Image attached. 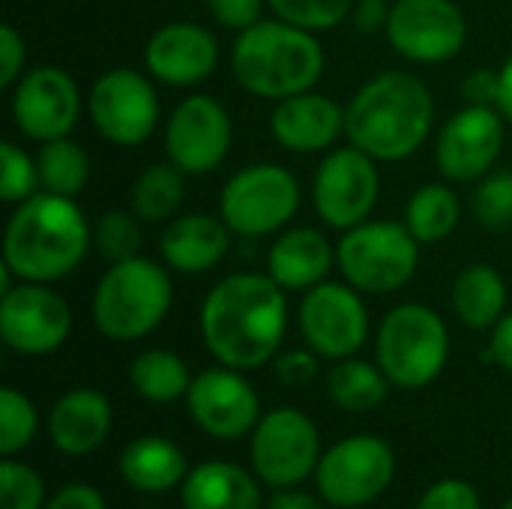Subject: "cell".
<instances>
[{
  "label": "cell",
  "mask_w": 512,
  "mask_h": 509,
  "mask_svg": "<svg viewBox=\"0 0 512 509\" xmlns=\"http://www.w3.org/2000/svg\"><path fill=\"white\" fill-rule=\"evenodd\" d=\"M288 291L264 273H231L201 303V339L231 369L270 363L288 330Z\"/></svg>",
  "instance_id": "cell-1"
},
{
  "label": "cell",
  "mask_w": 512,
  "mask_h": 509,
  "mask_svg": "<svg viewBox=\"0 0 512 509\" xmlns=\"http://www.w3.org/2000/svg\"><path fill=\"white\" fill-rule=\"evenodd\" d=\"M435 123V99L423 78L393 69L369 78L345 105V135L378 162L414 156Z\"/></svg>",
  "instance_id": "cell-2"
},
{
  "label": "cell",
  "mask_w": 512,
  "mask_h": 509,
  "mask_svg": "<svg viewBox=\"0 0 512 509\" xmlns=\"http://www.w3.org/2000/svg\"><path fill=\"white\" fill-rule=\"evenodd\" d=\"M93 243L81 207L54 192H36L15 204L3 231V264L18 282L51 285L78 270Z\"/></svg>",
  "instance_id": "cell-3"
},
{
  "label": "cell",
  "mask_w": 512,
  "mask_h": 509,
  "mask_svg": "<svg viewBox=\"0 0 512 509\" xmlns=\"http://www.w3.org/2000/svg\"><path fill=\"white\" fill-rule=\"evenodd\" d=\"M231 72L246 93L279 102L315 90L324 75V48L312 30L282 18H261L237 33L231 48Z\"/></svg>",
  "instance_id": "cell-4"
},
{
  "label": "cell",
  "mask_w": 512,
  "mask_h": 509,
  "mask_svg": "<svg viewBox=\"0 0 512 509\" xmlns=\"http://www.w3.org/2000/svg\"><path fill=\"white\" fill-rule=\"evenodd\" d=\"M174 285L165 264L135 255L111 264L93 291V324L111 342H138L168 315Z\"/></svg>",
  "instance_id": "cell-5"
},
{
  "label": "cell",
  "mask_w": 512,
  "mask_h": 509,
  "mask_svg": "<svg viewBox=\"0 0 512 509\" xmlns=\"http://www.w3.org/2000/svg\"><path fill=\"white\" fill-rule=\"evenodd\" d=\"M450 330L444 318L426 303H402L390 309L378 327L375 363L393 387L423 390L447 366Z\"/></svg>",
  "instance_id": "cell-6"
},
{
  "label": "cell",
  "mask_w": 512,
  "mask_h": 509,
  "mask_svg": "<svg viewBox=\"0 0 512 509\" xmlns=\"http://www.w3.org/2000/svg\"><path fill=\"white\" fill-rule=\"evenodd\" d=\"M336 264L360 294H393L420 267V243L405 222H360L336 246Z\"/></svg>",
  "instance_id": "cell-7"
},
{
  "label": "cell",
  "mask_w": 512,
  "mask_h": 509,
  "mask_svg": "<svg viewBox=\"0 0 512 509\" xmlns=\"http://www.w3.org/2000/svg\"><path fill=\"white\" fill-rule=\"evenodd\" d=\"M300 207L297 177L276 162H255L237 171L219 198V216L240 237H267L282 231Z\"/></svg>",
  "instance_id": "cell-8"
},
{
  "label": "cell",
  "mask_w": 512,
  "mask_h": 509,
  "mask_svg": "<svg viewBox=\"0 0 512 509\" xmlns=\"http://www.w3.org/2000/svg\"><path fill=\"white\" fill-rule=\"evenodd\" d=\"M396 474V456L378 435H351L321 453L315 486L318 495L339 509H357L378 501Z\"/></svg>",
  "instance_id": "cell-9"
},
{
  "label": "cell",
  "mask_w": 512,
  "mask_h": 509,
  "mask_svg": "<svg viewBox=\"0 0 512 509\" xmlns=\"http://www.w3.org/2000/svg\"><path fill=\"white\" fill-rule=\"evenodd\" d=\"M252 471L273 489H291L309 480L321 462V435L297 408H276L252 429Z\"/></svg>",
  "instance_id": "cell-10"
},
{
  "label": "cell",
  "mask_w": 512,
  "mask_h": 509,
  "mask_svg": "<svg viewBox=\"0 0 512 509\" xmlns=\"http://www.w3.org/2000/svg\"><path fill=\"white\" fill-rule=\"evenodd\" d=\"M378 192H381L378 159H372L354 144L330 150L321 159L312 183L315 210L324 219V225L336 231H348L366 222L378 204Z\"/></svg>",
  "instance_id": "cell-11"
},
{
  "label": "cell",
  "mask_w": 512,
  "mask_h": 509,
  "mask_svg": "<svg viewBox=\"0 0 512 509\" xmlns=\"http://www.w3.org/2000/svg\"><path fill=\"white\" fill-rule=\"evenodd\" d=\"M87 111L105 141L138 147L159 123V96L147 75L120 66L96 78L87 96Z\"/></svg>",
  "instance_id": "cell-12"
},
{
  "label": "cell",
  "mask_w": 512,
  "mask_h": 509,
  "mask_svg": "<svg viewBox=\"0 0 512 509\" xmlns=\"http://www.w3.org/2000/svg\"><path fill=\"white\" fill-rule=\"evenodd\" d=\"M300 333L303 342L327 360L357 357L369 339V312L354 285L321 282L300 300Z\"/></svg>",
  "instance_id": "cell-13"
},
{
  "label": "cell",
  "mask_w": 512,
  "mask_h": 509,
  "mask_svg": "<svg viewBox=\"0 0 512 509\" xmlns=\"http://www.w3.org/2000/svg\"><path fill=\"white\" fill-rule=\"evenodd\" d=\"M396 54L411 63H447L465 39L468 21L453 0H393L384 27Z\"/></svg>",
  "instance_id": "cell-14"
},
{
  "label": "cell",
  "mask_w": 512,
  "mask_h": 509,
  "mask_svg": "<svg viewBox=\"0 0 512 509\" xmlns=\"http://www.w3.org/2000/svg\"><path fill=\"white\" fill-rule=\"evenodd\" d=\"M72 312L66 300L42 282H18L0 294V339L24 357H45L66 345Z\"/></svg>",
  "instance_id": "cell-15"
},
{
  "label": "cell",
  "mask_w": 512,
  "mask_h": 509,
  "mask_svg": "<svg viewBox=\"0 0 512 509\" xmlns=\"http://www.w3.org/2000/svg\"><path fill=\"white\" fill-rule=\"evenodd\" d=\"M15 129L36 141L66 138L81 114V93L75 78L60 66H36L12 84L9 99Z\"/></svg>",
  "instance_id": "cell-16"
},
{
  "label": "cell",
  "mask_w": 512,
  "mask_h": 509,
  "mask_svg": "<svg viewBox=\"0 0 512 509\" xmlns=\"http://www.w3.org/2000/svg\"><path fill=\"white\" fill-rule=\"evenodd\" d=\"M234 141L231 114L213 96L195 93L183 99L165 126V153L183 174L204 177L216 171Z\"/></svg>",
  "instance_id": "cell-17"
},
{
  "label": "cell",
  "mask_w": 512,
  "mask_h": 509,
  "mask_svg": "<svg viewBox=\"0 0 512 509\" xmlns=\"http://www.w3.org/2000/svg\"><path fill=\"white\" fill-rule=\"evenodd\" d=\"M504 147V114L495 105H465L438 132L435 162L450 183L483 180Z\"/></svg>",
  "instance_id": "cell-18"
},
{
  "label": "cell",
  "mask_w": 512,
  "mask_h": 509,
  "mask_svg": "<svg viewBox=\"0 0 512 509\" xmlns=\"http://www.w3.org/2000/svg\"><path fill=\"white\" fill-rule=\"evenodd\" d=\"M186 408L198 429L219 441H237L249 435L261 420L255 387L240 375V369L231 366L195 375L186 393Z\"/></svg>",
  "instance_id": "cell-19"
},
{
  "label": "cell",
  "mask_w": 512,
  "mask_h": 509,
  "mask_svg": "<svg viewBox=\"0 0 512 509\" xmlns=\"http://www.w3.org/2000/svg\"><path fill=\"white\" fill-rule=\"evenodd\" d=\"M144 66L168 87H195L216 72L219 42L201 24L171 21L147 39Z\"/></svg>",
  "instance_id": "cell-20"
},
{
  "label": "cell",
  "mask_w": 512,
  "mask_h": 509,
  "mask_svg": "<svg viewBox=\"0 0 512 509\" xmlns=\"http://www.w3.org/2000/svg\"><path fill=\"white\" fill-rule=\"evenodd\" d=\"M270 135L291 153H324L345 135V108L315 90L279 99L270 114Z\"/></svg>",
  "instance_id": "cell-21"
},
{
  "label": "cell",
  "mask_w": 512,
  "mask_h": 509,
  "mask_svg": "<svg viewBox=\"0 0 512 509\" xmlns=\"http://www.w3.org/2000/svg\"><path fill=\"white\" fill-rule=\"evenodd\" d=\"M231 228L222 216L210 213H183L168 222L162 231L159 255L168 270L198 276L213 270L231 249Z\"/></svg>",
  "instance_id": "cell-22"
},
{
  "label": "cell",
  "mask_w": 512,
  "mask_h": 509,
  "mask_svg": "<svg viewBox=\"0 0 512 509\" xmlns=\"http://www.w3.org/2000/svg\"><path fill=\"white\" fill-rule=\"evenodd\" d=\"M111 432V405L99 390L75 387L63 393L48 414V435L57 453L81 459L102 447Z\"/></svg>",
  "instance_id": "cell-23"
},
{
  "label": "cell",
  "mask_w": 512,
  "mask_h": 509,
  "mask_svg": "<svg viewBox=\"0 0 512 509\" xmlns=\"http://www.w3.org/2000/svg\"><path fill=\"white\" fill-rule=\"evenodd\" d=\"M336 249L315 228H288L267 252V276L282 291H309L327 282Z\"/></svg>",
  "instance_id": "cell-24"
},
{
  "label": "cell",
  "mask_w": 512,
  "mask_h": 509,
  "mask_svg": "<svg viewBox=\"0 0 512 509\" xmlns=\"http://www.w3.org/2000/svg\"><path fill=\"white\" fill-rule=\"evenodd\" d=\"M183 509H264L258 480L234 462H201L180 486Z\"/></svg>",
  "instance_id": "cell-25"
},
{
  "label": "cell",
  "mask_w": 512,
  "mask_h": 509,
  "mask_svg": "<svg viewBox=\"0 0 512 509\" xmlns=\"http://www.w3.org/2000/svg\"><path fill=\"white\" fill-rule=\"evenodd\" d=\"M189 474L183 450L159 435H144L126 444L120 453V477L144 495H162L174 486H183Z\"/></svg>",
  "instance_id": "cell-26"
},
{
  "label": "cell",
  "mask_w": 512,
  "mask_h": 509,
  "mask_svg": "<svg viewBox=\"0 0 512 509\" xmlns=\"http://www.w3.org/2000/svg\"><path fill=\"white\" fill-rule=\"evenodd\" d=\"M450 300L468 330H492L507 315V282L492 264H468L456 276Z\"/></svg>",
  "instance_id": "cell-27"
},
{
  "label": "cell",
  "mask_w": 512,
  "mask_h": 509,
  "mask_svg": "<svg viewBox=\"0 0 512 509\" xmlns=\"http://www.w3.org/2000/svg\"><path fill=\"white\" fill-rule=\"evenodd\" d=\"M390 393V378L378 363H366L360 357L336 360L327 372V396L336 408L348 414H369L384 405Z\"/></svg>",
  "instance_id": "cell-28"
},
{
  "label": "cell",
  "mask_w": 512,
  "mask_h": 509,
  "mask_svg": "<svg viewBox=\"0 0 512 509\" xmlns=\"http://www.w3.org/2000/svg\"><path fill=\"white\" fill-rule=\"evenodd\" d=\"M129 384L150 405H171L177 399H186V393L192 387V375H189V366L183 363V357H177L174 351L150 348L132 360Z\"/></svg>",
  "instance_id": "cell-29"
},
{
  "label": "cell",
  "mask_w": 512,
  "mask_h": 509,
  "mask_svg": "<svg viewBox=\"0 0 512 509\" xmlns=\"http://www.w3.org/2000/svg\"><path fill=\"white\" fill-rule=\"evenodd\" d=\"M459 216H462L459 195L447 183H426L405 204V225L420 246L447 240L456 231Z\"/></svg>",
  "instance_id": "cell-30"
},
{
  "label": "cell",
  "mask_w": 512,
  "mask_h": 509,
  "mask_svg": "<svg viewBox=\"0 0 512 509\" xmlns=\"http://www.w3.org/2000/svg\"><path fill=\"white\" fill-rule=\"evenodd\" d=\"M186 174L174 162H156L144 168L132 183V213L141 222H165L177 213L186 195Z\"/></svg>",
  "instance_id": "cell-31"
},
{
  "label": "cell",
  "mask_w": 512,
  "mask_h": 509,
  "mask_svg": "<svg viewBox=\"0 0 512 509\" xmlns=\"http://www.w3.org/2000/svg\"><path fill=\"white\" fill-rule=\"evenodd\" d=\"M36 168H39V186L63 198H75L90 180V156L69 135L45 141L39 147Z\"/></svg>",
  "instance_id": "cell-32"
},
{
  "label": "cell",
  "mask_w": 512,
  "mask_h": 509,
  "mask_svg": "<svg viewBox=\"0 0 512 509\" xmlns=\"http://www.w3.org/2000/svg\"><path fill=\"white\" fill-rule=\"evenodd\" d=\"M93 246L108 264L141 255V219L132 210H105L93 228Z\"/></svg>",
  "instance_id": "cell-33"
},
{
  "label": "cell",
  "mask_w": 512,
  "mask_h": 509,
  "mask_svg": "<svg viewBox=\"0 0 512 509\" xmlns=\"http://www.w3.org/2000/svg\"><path fill=\"white\" fill-rule=\"evenodd\" d=\"M39 426V414L33 408V402L15 390V387H3L0 390V456H18L21 450L30 447L33 435Z\"/></svg>",
  "instance_id": "cell-34"
},
{
  "label": "cell",
  "mask_w": 512,
  "mask_h": 509,
  "mask_svg": "<svg viewBox=\"0 0 512 509\" xmlns=\"http://www.w3.org/2000/svg\"><path fill=\"white\" fill-rule=\"evenodd\" d=\"M354 3L357 0H267L276 18L297 24L303 30H312V33H324L342 24L351 15Z\"/></svg>",
  "instance_id": "cell-35"
},
{
  "label": "cell",
  "mask_w": 512,
  "mask_h": 509,
  "mask_svg": "<svg viewBox=\"0 0 512 509\" xmlns=\"http://www.w3.org/2000/svg\"><path fill=\"white\" fill-rule=\"evenodd\" d=\"M39 189V168L36 159L18 147L15 141L0 144V201L21 204Z\"/></svg>",
  "instance_id": "cell-36"
},
{
  "label": "cell",
  "mask_w": 512,
  "mask_h": 509,
  "mask_svg": "<svg viewBox=\"0 0 512 509\" xmlns=\"http://www.w3.org/2000/svg\"><path fill=\"white\" fill-rule=\"evenodd\" d=\"M45 504L42 477L30 465L15 462V456H6L0 462V509H45Z\"/></svg>",
  "instance_id": "cell-37"
},
{
  "label": "cell",
  "mask_w": 512,
  "mask_h": 509,
  "mask_svg": "<svg viewBox=\"0 0 512 509\" xmlns=\"http://www.w3.org/2000/svg\"><path fill=\"white\" fill-rule=\"evenodd\" d=\"M471 210L480 225L501 231L512 225V171L501 174H486L474 192Z\"/></svg>",
  "instance_id": "cell-38"
},
{
  "label": "cell",
  "mask_w": 512,
  "mask_h": 509,
  "mask_svg": "<svg viewBox=\"0 0 512 509\" xmlns=\"http://www.w3.org/2000/svg\"><path fill=\"white\" fill-rule=\"evenodd\" d=\"M417 509H483L480 495L465 480H441L423 492Z\"/></svg>",
  "instance_id": "cell-39"
},
{
  "label": "cell",
  "mask_w": 512,
  "mask_h": 509,
  "mask_svg": "<svg viewBox=\"0 0 512 509\" xmlns=\"http://www.w3.org/2000/svg\"><path fill=\"white\" fill-rule=\"evenodd\" d=\"M204 3H207V12L222 27L243 33L246 27H252V24L261 21V12H264V3L267 0H204Z\"/></svg>",
  "instance_id": "cell-40"
},
{
  "label": "cell",
  "mask_w": 512,
  "mask_h": 509,
  "mask_svg": "<svg viewBox=\"0 0 512 509\" xmlns=\"http://www.w3.org/2000/svg\"><path fill=\"white\" fill-rule=\"evenodd\" d=\"M24 60H27V45L24 36L12 27H0V87H12L24 75Z\"/></svg>",
  "instance_id": "cell-41"
},
{
  "label": "cell",
  "mask_w": 512,
  "mask_h": 509,
  "mask_svg": "<svg viewBox=\"0 0 512 509\" xmlns=\"http://www.w3.org/2000/svg\"><path fill=\"white\" fill-rule=\"evenodd\" d=\"M318 354L309 348V351H285L276 357V375L282 384L288 387H306L312 384V378L318 375Z\"/></svg>",
  "instance_id": "cell-42"
},
{
  "label": "cell",
  "mask_w": 512,
  "mask_h": 509,
  "mask_svg": "<svg viewBox=\"0 0 512 509\" xmlns=\"http://www.w3.org/2000/svg\"><path fill=\"white\" fill-rule=\"evenodd\" d=\"M498 93H501V72L498 69H474L465 81H462V96L468 105H498Z\"/></svg>",
  "instance_id": "cell-43"
},
{
  "label": "cell",
  "mask_w": 512,
  "mask_h": 509,
  "mask_svg": "<svg viewBox=\"0 0 512 509\" xmlns=\"http://www.w3.org/2000/svg\"><path fill=\"white\" fill-rule=\"evenodd\" d=\"M45 509H108L105 507V498L99 489L87 486V483H69L63 489H57Z\"/></svg>",
  "instance_id": "cell-44"
},
{
  "label": "cell",
  "mask_w": 512,
  "mask_h": 509,
  "mask_svg": "<svg viewBox=\"0 0 512 509\" xmlns=\"http://www.w3.org/2000/svg\"><path fill=\"white\" fill-rule=\"evenodd\" d=\"M351 18L360 33H378L387 27L390 6H387V0H357L351 9Z\"/></svg>",
  "instance_id": "cell-45"
},
{
  "label": "cell",
  "mask_w": 512,
  "mask_h": 509,
  "mask_svg": "<svg viewBox=\"0 0 512 509\" xmlns=\"http://www.w3.org/2000/svg\"><path fill=\"white\" fill-rule=\"evenodd\" d=\"M489 351H492V363H498L501 369H507L512 375V312H507V315L492 327Z\"/></svg>",
  "instance_id": "cell-46"
},
{
  "label": "cell",
  "mask_w": 512,
  "mask_h": 509,
  "mask_svg": "<svg viewBox=\"0 0 512 509\" xmlns=\"http://www.w3.org/2000/svg\"><path fill=\"white\" fill-rule=\"evenodd\" d=\"M267 509H324V504L315 495L291 486V489H276L273 498L267 501Z\"/></svg>",
  "instance_id": "cell-47"
},
{
  "label": "cell",
  "mask_w": 512,
  "mask_h": 509,
  "mask_svg": "<svg viewBox=\"0 0 512 509\" xmlns=\"http://www.w3.org/2000/svg\"><path fill=\"white\" fill-rule=\"evenodd\" d=\"M498 72H501V93H498V105L495 108L504 114L507 123H512V54Z\"/></svg>",
  "instance_id": "cell-48"
},
{
  "label": "cell",
  "mask_w": 512,
  "mask_h": 509,
  "mask_svg": "<svg viewBox=\"0 0 512 509\" xmlns=\"http://www.w3.org/2000/svg\"><path fill=\"white\" fill-rule=\"evenodd\" d=\"M501 509H512V498H510V501H507V504H504V507H501Z\"/></svg>",
  "instance_id": "cell-49"
},
{
  "label": "cell",
  "mask_w": 512,
  "mask_h": 509,
  "mask_svg": "<svg viewBox=\"0 0 512 509\" xmlns=\"http://www.w3.org/2000/svg\"><path fill=\"white\" fill-rule=\"evenodd\" d=\"M510 423H512V417H510Z\"/></svg>",
  "instance_id": "cell-50"
}]
</instances>
